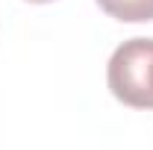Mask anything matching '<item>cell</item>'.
Returning a JSON list of instances; mask_svg holds the SVG:
<instances>
[{"label":"cell","mask_w":153,"mask_h":150,"mask_svg":"<svg viewBox=\"0 0 153 150\" xmlns=\"http://www.w3.org/2000/svg\"><path fill=\"white\" fill-rule=\"evenodd\" d=\"M106 82L121 103L153 109V38H130L115 47L106 65Z\"/></svg>","instance_id":"obj_1"},{"label":"cell","mask_w":153,"mask_h":150,"mask_svg":"<svg viewBox=\"0 0 153 150\" xmlns=\"http://www.w3.org/2000/svg\"><path fill=\"white\" fill-rule=\"evenodd\" d=\"M100 9L124 24H144L153 21V0H97Z\"/></svg>","instance_id":"obj_2"},{"label":"cell","mask_w":153,"mask_h":150,"mask_svg":"<svg viewBox=\"0 0 153 150\" xmlns=\"http://www.w3.org/2000/svg\"><path fill=\"white\" fill-rule=\"evenodd\" d=\"M30 3H50V0H30Z\"/></svg>","instance_id":"obj_3"}]
</instances>
